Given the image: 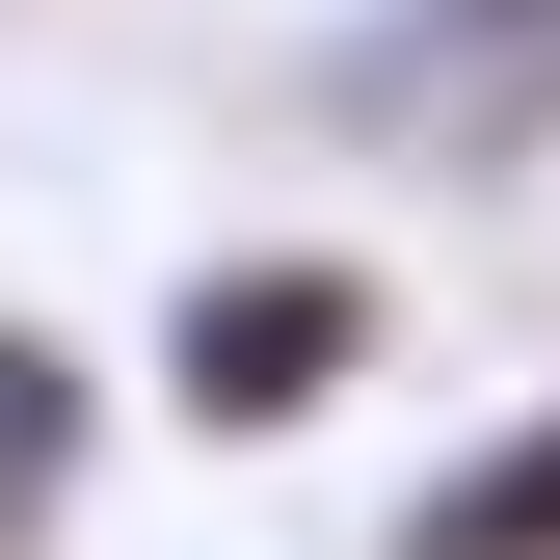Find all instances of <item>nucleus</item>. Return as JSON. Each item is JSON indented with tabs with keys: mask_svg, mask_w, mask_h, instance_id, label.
I'll return each instance as SVG.
<instances>
[{
	"mask_svg": "<svg viewBox=\"0 0 560 560\" xmlns=\"http://www.w3.org/2000/svg\"><path fill=\"white\" fill-rule=\"evenodd\" d=\"M374 347H400V294H374L347 241H241L214 294L161 320V428H214V454H267V428H320V400L374 374Z\"/></svg>",
	"mask_w": 560,
	"mask_h": 560,
	"instance_id": "nucleus-1",
	"label": "nucleus"
},
{
	"mask_svg": "<svg viewBox=\"0 0 560 560\" xmlns=\"http://www.w3.org/2000/svg\"><path fill=\"white\" fill-rule=\"evenodd\" d=\"M400 560H560V400H534L508 454H454L428 508H400Z\"/></svg>",
	"mask_w": 560,
	"mask_h": 560,
	"instance_id": "nucleus-2",
	"label": "nucleus"
},
{
	"mask_svg": "<svg viewBox=\"0 0 560 560\" xmlns=\"http://www.w3.org/2000/svg\"><path fill=\"white\" fill-rule=\"evenodd\" d=\"M54 454H81V374H54V347H27V320H0V534H27V508H54Z\"/></svg>",
	"mask_w": 560,
	"mask_h": 560,
	"instance_id": "nucleus-3",
	"label": "nucleus"
}]
</instances>
